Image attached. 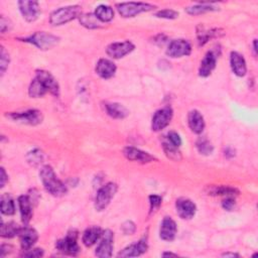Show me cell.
<instances>
[{
  "label": "cell",
  "mask_w": 258,
  "mask_h": 258,
  "mask_svg": "<svg viewBox=\"0 0 258 258\" xmlns=\"http://www.w3.org/2000/svg\"><path fill=\"white\" fill-rule=\"evenodd\" d=\"M40 181L48 191L54 197H62L67 194L68 189L66 184L57 177L53 168L50 166H43L39 172Z\"/></svg>",
  "instance_id": "1"
},
{
  "label": "cell",
  "mask_w": 258,
  "mask_h": 258,
  "mask_svg": "<svg viewBox=\"0 0 258 258\" xmlns=\"http://www.w3.org/2000/svg\"><path fill=\"white\" fill-rule=\"evenodd\" d=\"M81 6L79 5H70L66 7H61L50 16V22L54 27H59L66 25V23L72 21L81 16Z\"/></svg>",
  "instance_id": "2"
},
{
  "label": "cell",
  "mask_w": 258,
  "mask_h": 258,
  "mask_svg": "<svg viewBox=\"0 0 258 258\" xmlns=\"http://www.w3.org/2000/svg\"><path fill=\"white\" fill-rule=\"evenodd\" d=\"M22 41L30 42L41 51H48L59 43L60 37L45 32H37L29 37L23 38Z\"/></svg>",
  "instance_id": "3"
},
{
  "label": "cell",
  "mask_w": 258,
  "mask_h": 258,
  "mask_svg": "<svg viewBox=\"0 0 258 258\" xmlns=\"http://www.w3.org/2000/svg\"><path fill=\"white\" fill-rule=\"evenodd\" d=\"M117 190H118V185L115 183H107L100 187L95 198V204H94L98 212H101V211L105 210L109 206L115 194L117 193Z\"/></svg>",
  "instance_id": "4"
},
{
  "label": "cell",
  "mask_w": 258,
  "mask_h": 258,
  "mask_svg": "<svg viewBox=\"0 0 258 258\" xmlns=\"http://www.w3.org/2000/svg\"><path fill=\"white\" fill-rule=\"evenodd\" d=\"M119 14L124 18H131L143 12H147L155 8L154 5L144 2H123L116 5Z\"/></svg>",
  "instance_id": "5"
},
{
  "label": "cell",
  "mask_w": 258,
  "mask_h": 258,
  "mask_svg": "<svg viewBox=\"0 0 258 258\" xmlns=\"http://www.w3.org/2000/svg\"><path fill=\"white\" fill-rule=\"evenodd\" d=\"M9 119L28 125H38L42 122V114L39 110L33 109L25 112H10L6 114Z\"/></svg>",
  "instance_id": "6"
},
{
  "label": "cell",
  "mask_w": 258,
  "mask_h": 258,
  "mask_svg": "<svg viewBox=\"0 0 258 258\" xmlns=\"http://www.w3.org/2000/svg\"><path fill=\"white\" fill-rule=\"evenodd\" d=\"M78 232L75 230L70 231L67 236L56 243L57 249L66 255L76 256L80 252V247L78 244Z\"/></svg>",
  "instance_id": "7"
},
{
  "label": "cell",
  "mask_w": 258,
  "mask_h": 258,
  "mask_svg": "<svg viewBox=\"0 0 258 258\" xmlns=\"http://www.w3.org/2000/svg\"><path fill=\"white\" fill-rule=\"evenodd\" d=\"M173 115H174V111L170 106L163 107L157 110L152 117L151 129L155 132L165 129L171 123L173 119Z\"/></svg>",
  "instance_id": "8"
},
{
  "label": "cell",
  "mask_w": 258,
  "mask_h": 258,
  "mask_svg": "<svg viewBox=\"0 0 258 258\" xmlns=\"http://www.w3.org/2000/svg\"><path fill=\"white\" fill-rule=\"evenodd\" d=\"M135 49V45L129 41H118L109 44L106 49L107 55L112 59H121L130 54Z\"/></svg>",
  "instance_id": "9"
},
{
  "label": "cell",
  "mask_w": 258,
  "mask_h": 258,
  "mask_svg": "<svg viewBox=\"0 0 258 258\" xmlns=\"http://www.w3.org/2000/svg\"><path fill=\"white\" fill-rule=\"evenodd\" d=\"M192 53V45L185 39H175L170 42L167 55L171 58H182Z\"/></svg>",
  "instance_id": "10"
},
{
  "label": "cell",
  "mask_w": 258,
  "mask_h": 258,
  "mask_svg": "<svg viewBox=\"0 0 258 258\" xmlns=\"http://www.w3.org/2000/svg\"><path fill=\"white\" fill-rule=\"evenodd\" d=\"M114 234L111 230L103 231L100 242L96 248L95 254L100 258H108L112 256Z\"/></svg>",
  "instance_id": "11"
},
{
  "label": "cell",
  "mask_w": 258,
  "mask_h": 258,
  "mask_svg": "<svg viewBox=\"0 0 258 258\" xmlns=\"http://www.w3.org/2000/svg\"><path fill=\"white\" fill-rule=\"evenodd\" d=\"M177 214L184 220H191L197 212L196 204L187 198H180L176 202Z\"/></svg>",
  "instance_id": "12"
},
{
  "label": "cell",
  "mask_w": 258,
  "mask_h": 258,
  "mask_svg": "<svg viewBox=\"0 0 258 258\" xmlns=\"http://www.w3.org/2000/svg\"><path fill=\"white\" fill-rule=\"evenodd\" d=\"M19 10L22 14V17L29 22L36 21L40 14V7L37 1H19L18 2Z\"/></svg>",
  "instance_id": "13"
},
{
  "label": "cell",
  "mask_w": 258,
  "mask_h": 258,
  "mask_svg": "<svg viewBox=\"0 0 258 258\" xmlns=\"http://www.w3.org/2000/svg\"><path fill=\"white\" fill-rule=\"evenodd\" d=\"M18 237H19L20 246H21L22 250H29L37 241L38 234L34 228L26 226L25 228L20 229Z\"/></svg>",
  "instance_id": "14"
},
{
  "label": "cell",
  "mask_w": 258,
  "mask_h": 258,
  "mask_svg": "<svg viewBox=\"0 0 258 258\" xmlns=\"http://www.w3.org/2000/svg\"><path fill=\"white\" fill-rule=\"evenodd\" d=\"M123 154L127 159L132 161H137L140 163H148L153 160H156V158L150 153L132 147H125L123 149Z\"/></svg>",
  "instance_id": "15"
},
{
  "label": "cell",
  "mask_w": 258,
  "mask_h": 258,
  "mask_svg": "<svg viewBox=\"0 0 258 258\" xmlns=\"http://www.w3.org/2000/svg\"><path fill=\"white\" fill-rule=\"evenodd\" d=\"M217 54L214 51H210L206 54L204 59L201 62L200 68H199V75L203 78L209 77L212 72L214 71V69L216 68L217 64Z\"/></svg>",
  "instance_id": "16"
},
{
  "label": "cell",
  "mask_w": 258,
  "mask_h": 258,
  "mask_svg": "<svg viewBox=\"0 0 258 258\" xmlns=\"http://www.w3.org/2000/svg\"><path fill=\"white\" fill-rule=\"evenodd\" d=\"M177 224L171 217H165L159 229V237L165 241H173L177 235Z\"/></svg>",
  "instance_id": "17"
},
{
  "label": "cell",
  "mask_w": 258,
  "mask_h": 258,
  "mask_svg": "<svg viewBox=\"0 0 258 258\" xmlns=\"http://www.w3.org/2000/svg\"><path fill=\"white\" fill-rule=\"evenodd\" d=\"M230 64L233 73L238 77H244L247 72L245 59L237 52H232L230 55Z\"/></svg>",
  "instance_id": "18"
},
{
  "label": "cell",
  "mask_w": 258,
  "mask_h": 258,
  "mask_svg": "<svg viewBox=\"0 0 258 258\" xmlns=\"http://www.w3.org/2000/svg\"><path fill=\"white\" fill-rule=\"evenodd\" d=\"M148 248L147 242L146 239L139 240L138 242H135L133 244H130L126 248H124L122 251L118 253V257H136L140 256L142 254L146 253Z\"/></svg>",
  "instance_id": "19"
},
{
  "label": "cell",
  "mask_w": 258,
  "mask_h": 258,
  "mask_svg": "<svg viewBox=\"0 0 258 258\" xmlns=\"http://www.w3.org/2000/svg\"><path fill=\"white\" fill-rule=\"evenodd\" d=\"M116 65L108 59H100L96 65V74L103 79H110L116 73Z\"/></svg>",
  "instance_id": "20"
},
{
  "label": "cell",
  "mask_w": 258,
  "mask_h": 258,
  "mask_svg": "<svg viewBox=\"0 0 258 258\" xmlns=\"http://www.w3.org/2000/svg\"><path fill=\"white\" fill-rule=\"evenodd\" d=\"M18 205L20 209L21 220L28 225L33 218V202L29 196H20L18 198Z\"/></svg>",
  "instance_id": "21"
},
{
  "label": "cell",
  "mask_w": 258,
  "mask_h": 258,
  "mask_svg": "<svg viewBox=\"0 0 258 258\" xmlns=\"http://www.w3.org/2000/svg\"><path fill=\"white\" fill-rule=\"evenodd\" d=\"M37 76L45 84L46 88L49 90V93H51L54 96H59L60 86L55 77L50 72L40 70V71H37Z\"/></svg>",
  "instance_id": "22"
},
{
  "label": "cell",
  "mask_w": 258,
  "mask_h": 258,
  "mask_svg": "<svg viewBox=\"0 0 258 258\" xmlns=\"http://www.w3.org/2000/svg\"><path fill=\"white\" fill-rule=\"evenodd\" d=\"M187 123H189L191 130L196 134L202 133L205 128L204 117L198 110L190 111L189 115H187Z\"/></svg>",
  "instance_id": "23"
},
{
  "label": "cell",
  "mask_w": 258,
  "mask_h": 258,
  "mask_svg": "<svg viewBox=\"0 0 258 258\" xmlns=\"http://www.w3.org/2000/svg\"><path fill=\"white\" fill-rule=\"evenodd\" d=\"M103 231L100 227L98 226H92L90 228H88L84 234H83V237H82V241L84 243L85 246L87 247H91L92 245L95 244L102 236Z\"/></svg>",
  "instance_id": "24"
},
{
  "label": "cell",
  "mask_w": 258,
  "mask_h": 258,
  "mask_svg": "<svg viewBox=\"0 0 258 258\" xmlns=\"http://www.w3.org/2000/svg\"><path fill=\"white\" fill-rule=\"evenodd\" d=\"M105 110L114 119H124L129 115V111L120 103H106Z\"/></svg>",
  "instance_id": "25"
},
{
  "label": "cell",
  "mask_w": 258,
  "mask_h": 258,
  "mask_svg": "<svg viewBox=\"0 0 258 258\" xmlns=\"http://www.w3.org/2000/svg\"><path fill=\"white\" fill-rule=\"evenodd\" d=\"M220 30H207L204 26L199 25L197 28V37L200 45L206 44L210 39L214 37H219L223 36V33H220Z\"/></svg>",
  "instance_id": "26"
},
{
  "label": "cell",
  "mask_w": 258,
  "mask_h": 258,
  "mask_svg": "<svg viewBox=\"0 0 258 258\" xmlns=\"http://www.w3.org/2000/svg\"><path fill=\"white\" fill-rule=\"evenodd\" d=\"M46 93H49V90L46 88L45 84L37 76H36L29 88L30 96L32 98H40L44 96Z\"/></svg>",
  "instance_id": "27"
},
{
  "label": "cell",
  "mask_w": 258,
  "mask_h": 258,
  "mask_svg": "<svg viewBox=\"0 0 258 258\" xmlns=\"http://www.w3.org/2000/svg\"><path fill=\"white\" fill-rule=\"evenodd\" d=\"M239 194V191L236 187H232L229 185H211L208 189V195L211 196H226L234 197Z\"/></svg>",
  "instance_id": "28"
},
{
  "label": "cell",
  "mask_w": 258,
  "mask_h": 258,
  "mask_svg": "<svg viewBox=\"0 0 258 258\" xmlns=\"http://www.w3.org/2000/svg\"><path fill=\"white\" fill-rule=\"evenodd\" d=\"M217 10H219V7H217L214 3H200L185 8V12L190 15H199L205 12Z\"/></svg>",
  "instance_id": "29"
},
{
  "label": "cell",
  "mask_w": 258,
  "mask_h": 258,
  "mask_svg": "<svg viewBox=\"0 0 258 258\" xmlns=\"http://www.w3.org/2000/svg\"><path fill=\"white\" fill-rule=\"evenodd\" d=\"M81 25L90 30H96L101 28V21L93 13H85L81 14L79 17Z\"/></svg>",
  "instance_id": "30"
},
{
  "label": "cell",
  "mask_w": 258,
  "mask_h": 258,
  "mask_svg": "<svg viewBox=\"0 0 258 258\" xmlns=\"http://www.w3.org/2000/svg\"><path fill=\"white\" fill-rule=\"evenodd\" d=\"M94 14L96 15V17L101 22H109L114 17V11H113L112 7L109 5H105V4H101V5L97 6L95 9V13Z\"/></svg>",
  "instance_id": "31"
},
{
  "label": "cell",
  "mask_w": 258,
  "mask_h": 258,
  "mask_svg": "<svg viewBox=\"0 0 258 258\" xmlns=\"http://www.w3.org/2000/svg\"><path fill=\"white\" fill-rule=\"evenodd\" d=\"M162 148H163V151H165L166 155L170 159H173L175 161H179L182 159V154H181V151L179 150L180 147H177L176 146L172 145L166 138L163 139V142H162Z\"/></svg>",
  "instance_id": "32"
},
{
  "label": "cell",
  "mask_w": 258,
  "mask_h": 258,
  "mask_svg": "<svg viewBox=\"0 0 258 258\" xmlns=\"http://www.w3.org/2000/svg\"><path fill=\"white\" fill-rule=\"evenodd\" d=\"M1 213L6 216H11L15 213V204L13 199L9 195H3L1 197Z\"/></svg>",
  "instance_id": "33"
},
{
  "label": "cell",
  "mask_w": 258,
  "mask_h": 258,
  "mask_svg": "<svg viewBox=\"0 0 258 258\" xmlns=\"http://www.w3.org/2000/svg\"><path fill=\"white\" fill-rule=\"evenodd\" d=\"M20 227L14 222H8L1 225V236L3 238H12L17 236L20 231Z\"/></svg>",
  "instance_id": "34"
},
{
  "label": "cell",
  "mask_w": 258,
  "mask_h": 258,
  "mask_svg": "<svg viewBox=\"0 0 258 258\" xmlns=\"http://www.w3.org/2000/svg\"><path fill=\"white\" fill-rule=\"evenodd\" d=\"M196 147L198 151L203 154V155H210L212 154L213 150H214V147L213 145L211 144V142L209 139H207L206 137H201L197 140L196 143Z\"/></svg>",
  "instance_id": "35"
},
{
  "label": "cell",
  "mask_w": 258,
  "mask_h": 258,
  "mask_svg": "<svg viewBox=\"0 0 258 258\" xmlns=\"http://www.w3.org/2000/svg\"><path fill=\"white\" fill-rule=\"evenodd\" d=\"M27 159L29 161V163L33 167H38L40 166L41 163L43 162L44 159V155L43 152L38 149V148H35L33 150H31L28 155H27Z\"/></svg>",
  "instance_id": "36"
},
{
  "label": "cell",
  "mask_w": 258,
  "mask_h": 258,
  "mask_svg": "<svg viewBox=\"0 0 258 258\" xmlns=\"http://www.w3.org/2000/svg\"><path fill=\"white\" fill-rule=\"evenodd\" d=\"M8 64H9V55L3 46H1V53H0V71H1L2 75L5 73L6 69L8 68Z\"/></svg>",
  "instance_id": "37"
},
{
  "label": "cell",
  "mask_w": 258,
  "mask_h": 258,
  "mask_svg": "<svg viewBox=\"0 0 258 258\" xmlns=\"http://www.w3.org/2000/svg\"><path fill=\"white\" fill-rule=\"evenodd\" d=\"M158 18H165V19H176L179 17V12L173 9H162L157 11L154 14Z\"/></svg>",
  "instance_id": "38"
},
{
  "label": "cell",
  "mask_w": 258,
  "mask_h": 258,
  "mask_svg": "<svg viewBox=\"0 0 258 258\" xmlns=\"http://www.w3.org/2000/svg\"><path fill=\"white\" fill-rule=\"evenodd\" d=\"M162 199L158 195H150L149 196V204H150V213H154L159 209L161 205Z\"/></svg>",
  "instance_id": "39"
},
{
  "label": "cell",
  "mask_w": 258,
  "mask_h": 258,
  "mask_svg": "<svg viewBox=\"0 0 258 258\" xmlns=\"http://www.w3.org/2000/svg\"><path fill=\"white\" fill-rule=\"evenodd\" d=\"M165 138H166L167 140H169V142H170L172 145L176 146L177 147H180L182 146V138H181V136H180L177 132H175V131L169 132L168 135H167Z\"/></svg>",
  "instance_id": "40"
},
{
  "label": "cell",
  "mask_w": 258,
  "mask_h": 258,
  "mask_svg": "<svg viewBox=\"0 0 258 258\" xmlns=\"http://www.w3.org/2000/svg\"><path fill=\"white\" fill-rule=\"evenodd\" d=\"M121 229H122V231H123L125 235H131V234H133L135 232L136 227H135V224L132 221H126L125 223L122 224Z\"/></svg>",
  "instance_id": "41"
},
{
  "label": "cell",
  "mask_w": 258,
  "mask_h": 258,
  "mask_svg": "<svg viewBox=\"0 0 258 258\" xmlns=\"http://www.w3.org/2000/svg\"><path fill=\"white\" fill-rule=\"evenodd\" d=\"M43 255V250L39 249V248H36V249H29V250H23V253L21 254V256H25V257H41Z\"/></svg>",
  "instance_id": "42"
},
{
  "label": "cell",
  "mask_w": 258,
  "mask_h": 258,
  "mask_svg": "<svg viewBox=\"0 0 258 258\" xmlns=\"http://www.w3.org/2000/svg\"><path fill=\"white\" fill-rule=\"evenodd\" d=\"M12 28V25L9 19L5 18L4 16H1V20H0V30H1L2 34H5L6 32H9Z\"/></svg>",
  "instance_id": "43"
},
{
  "label": "cell",
  "mask_w": 258,
  "mask_h": 258,
  "mask_svg": "<svg viewBox=\"0 0 258 258\" xmlns=\"http://www.w3.org/2000/svg\"><path fill=\"white\" fill-rule=\"evenodd\" d=\"M236 202L233 199V197H227L223 202H222V207L226 211H232L235 208Z\"/></svg>",
  "instance_id": "44"
},
{
  "label": "cell",
  "mask_w": 258,
  "mask_h": 258,
  "mask_svg": "<svg viewBox=\"0 0 258 258\" xmlns=\"http://www.w3.org/2000/svg\"><path fill=\"white\" fill-rule=\"evenodd\" d=\"M13 250V247L8 244H2L0 247V257H4Z\"/></svg>",
  "instance_id": "45"
},
{
  "label": "cell",
  "mask_w": 258,
  "mask_h": 258,
  "mask_svg": "<svg viewBox=\"0 0 258 258\" xmlns=\"http://www.w3.org/2000/svg\"><path fill=\"white\" fill-rule=\"evenodd\" d=\"M225 156L226 157H234V156H235V150H234L233 148H231V147H227L226 149H225Z\"/></svg>",
  "instance_id": "46"
},
{
  "label": "cell",
  "mask_w": 258,
  "mask_h": 258,
  "mask_svg": "<svg viewBox=\"0 0 258 258\" xmlns=\"http://www.w3.org/2000/svg\"><path fill=\"white\" fill-rule=\"evenodd\" d=\"M6 182H7V175L5 173V170L1 168V187H4Z\"/></svg>",
  "instance_id": "47"
},
{
  "label": "cell",
  "mask_w": 258,
  "mask_h": 258,
  "mask_svg": "<svg viewBox=\"0 0 258 258\" xmlns=\"http://www.w3.org/2000/svg\"><path fill=\"white\" fill-rule=\"evenodd\" d=\"M222 256H224V257H239V254H236V253H230V252H228V253H224Z\"/></svg>",
  "instance_id": "48"
},
{
  "label": "cell",
  "mask_w": 258,
  "mask_h": 258,
  "mask_svg": "<svg viewBox=\"0 0 258 258\" xmlns=\"http://www.w3.org/2000/svg\"><path fill=\"white\" fill-rule=\"evenodd\" d=\"M162 256H163V257H168V256H173V257H177V256H178V254L172 253V252H165V253H162Z\"/></svg>",
  "instance_id": "49"
},
{
  "label": "cell",
  "mask_w": 258,
  "mask_h": 258,
  "mask_svg": "<svg viewBox=\"0 0 258 258\" xmlns=\"http://www.w3.org/2000/svg\"><path fill=\"white\" fill-rule=\"evenodd\" d=\"M253 50H254V53H255V55L257 54V46H256V39H254V41H253Z\"/></svg>",
  "instance_id": "50"
}]
</instances>
